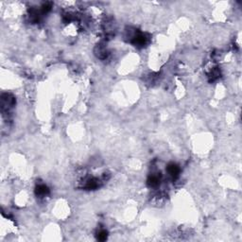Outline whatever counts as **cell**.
Returning a JSON list of instances; mask_svg holds the SVG:
<instances>
[{
	"instance_id": "obj_1",
	"label": "cell",
	"mask_w": 242,
	"mask_h": 242,
	"mask_svg": "<svg viewBox=\"0 0 242 242\" xmlns=\"http://www.w3.org/2000/svg\"><path fill=\"white\" fill-rule=\"evenodd\" d=\"M36 194L39 197H46L48 194V188L45 185H40L36 187Z\"/></svg>"
},
{
	"instance_id": "obj_2",
	"label": "cell",
	"mask_w": 242,
	"mask_h": 242,
	"mask_svg": "<svg viewBox=\"0 0 242 242\" xmlns=\"http://www.w3.org/2000/svg\"><path fill=\"white\" fill-rule=\"evenodd\" d=\"M159 183H160V179H159V177L156 176V175H151V176H150L149 179H148V185H149L150 186H151V187L157 186L159 185Z\"/></svg>"
},
{
	"instance_id": "obj_3",
	"label": "cell",
	"mask_w": 242,
	"mask_h": 242,
	"mask_svg": "<svg viewBox=\"0 0 242 242\" xmlns=\"http://www.w3.org/2000/svg\"><path fill=\"white\" fill-rule=\"evenodd\" d=\"M168 173H169L170 176L176 177V176H178L180 169H179V168H178L177 165H175V164H170V165L168 167Z\"/></svg>"
},
{
	"instance_id": "obj_4",
	"label": "cell",
	"mask_w": 242,
	"mask_h": 242,
	"mask_svg": "<svg viewBox=\"0 0 242 242\" xmlns=\"http://www.w3.org/2000/svg\"><path fill=\"white\" fill-rule=\"evenodd\" d=\"M97 238L99 239V240H105L106 238H107V232L106 231H104V230H102V231H100L99 233H98V235H97Z\"/></svg>"
}]
</instances>
